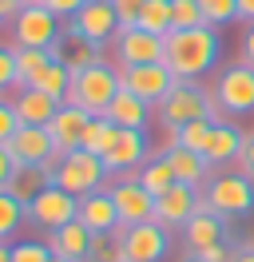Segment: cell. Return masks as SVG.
<instances>
[{
  "label": "cell",
  "instance_id": "11",
  "mask_svg": "<svg viewBox=\"0 0 254 262\" xmlns=\"http://www.w3.org/2000/svg\"><path fill=\"white\" fill-rule=\"evenodd\" d=\"M64 32H72V36H79V40H92V44H99V48H108L111 40H115V32H119V16H115L111 0H88L76 16L68 20Z\"/></svg>",
  "mask_w": 254,
  "mask_h": 262
},
{
  "label": "cell",
  "instance_id": "3",
  "mask_svg": "<svg viewBox=\"0 0 254 262\" xmlns=\"http://www.w3.org/2000/svg\"><path fill=\"white\" fill-rule=\"evenodd\" d=\"M119 88H123L119 83V68L99 60V64L83 68V72H72V88H68L64 103H76L88 115H108L111 99L119 96Z\"/></svg>",
  "mask_w": 254,
  "mask_h": 262
},
{
  "label": "cell",
  "instance_id": "44",
  "mask_svg": "<svg viewBox=\"0 0 254 262\" xmlns=\"http://www.w3.org/2000/svg\"><path fill=\"white\" fill-rule=\"evenodd\" d=\"M12 175H16V159L8 155V147H0V191H8Z\"/></svg>",
  "mask_w": 254,
  "mask_h": 262
},
{
  "label": "cell",
  "instance_id": "21",
  "mask_svg": "<svg viewBox=\"0 0 254 262\" xmlns=\"http://www.w3.org/2000/svg\"><path fill=\"white\" fill-rule=\"evenodd\" d=\"M12 107H16V119H20V123H28V127H48L52 115L60 112V99L40 92V88H16Z\"/></svg>",
  "mask_w": 254,
  "mask_h": 262
},
{
  "label": "cell",
  "instance_id": "26",
  "mask_svg": "<svg viewBox=\"0 0 254 262\" xmlns=\"http://www.w3.org/2000/svg\"><path fill=\"white\" fill-rule=\"evenodd\" d=\"M52 179H56V171L52 167H16V175H12V183H8V191H12L24 207H28L32 199L40 195L44 187H52Z\"/></svg>",
  "mask_w": 254,
  "mask_h": 262
},
{
  "label": "cell",
  "instance_id": "49",
  "mask_svg": "<svg viewBox=\"0 0 254 262\" xmlns=\"http://www.w3.org/2000/svg\"><path fill=\"white\" fill-rule=\"evenodd\" d=\"M0 262H12V243H0Z\"/></svg>",
  "mask_w": 254,
  "mask_h": 262
},
{
  "label": "cell",
  "instance_id": "28",
  "mask_svg": "<svg viewBox=\"0 0 254 262\" xmlns=\"http://www.w3.org/2000/svg\"><path fill=\"white\" fill-rule=\"evenodd\" d=\"M24 223H28V207L12 191H0V243H12Z\"/></svg>",
  "mask_w": 254,
  "mask_h": 262
},
{
  "label": "cell",
  "instance_id": "18",
  "mask_svg": "<svg viewBox=\"0 0 254 262\" xmlns=\"http://www.w3.org/2000/svg\"><path fill=\"white\" fill-rule=\"evenodd\" d=\"M183 246H187V254H195V250H203V246H215V243H226V219L222 214H215L210 207H199V211L190 214V223L183 230Z\"/></svg>",
  "mask_w": 254,
  "mask_h": 262
},
{
  "label": "cell",
  "instance_id": "37",
  "mask_svg": "<svg viewBox=\"0 0 254 262\" xmlns=\"http://www.w3.org/2000/svg\"><path fill=\"white\" fill-rule=\"evenodd\" d=\"M12 262H52V250H48L44 238H16Z\"/></svg>",
  "mask_w": 254,
  "mask_h": 262
},
{
  "label": "cell",
  "instance_id": "47",
  "mask_svg": "<svg viewBox=\"0 0 254 262\" xmlns=\"http://www.w3.org/2000/svg\"><path fill=\"white\" fill-rule=\"evenodd\" d=\"M20 8H24V0H0V20H16Z\"/></svg>",
  "mask_w": 254,
  "mask_h": 262
},
{
  "label": "cell",
  "instance_id": "23",
  "mask_svg": "<svg viewBox=\"0 0 254 262\" xmlns=\"http://www.w3.org/2000/svg\"><path fill=\"white\" fill-rule=\"evenodd\" d=\"M242 143H246V139H242V131H238L230 119H215V131H210V143H206L203 159L219 171V167H226V163H235V159H238Z\"/></svg>",
  "mask_w": 254,
  "mask_h": 262
},
{
  "label": "cell",
  "instance_id": "30",
  "mask_svg": "<svg viewBox=\"0 0 254 262\" xmlns=\"http://www.w3.org/2000/svg\"><path fill=\"white\" fill-rule=\"evenodd\" d=\"M32 88H40V92H48V96H56V99L64 103L68 88H72V68L64 64V60H52V64L40 72V80L32 83Z\"/></svg>",
  "mask_w": 254,
  "mask_h": 262
},
{
  "label": "cell",
  "instance_id": "52",
  "mask_svg": "<svg viewBox=\"0 0 254 262\" xmlns=\"http://www.w3.org/2000/svg\"><path fill=\"white\" fill-rule=\"evenodd\" d=\"M24 4H32V0H24Z\"/></svg>",
  "mask_w": 254,
  "mask_h": 262
},
{
  "label": "cell",
  "instance_id": "40",
  "mask_svg": "<svg viewBox=\"0 0 254 262\" xmlns=\"http://www.w3.org/2000/svg\"><path fill=\"white\" fill-rule=\"evenodd\" d=\"M36 4H44L48 12H56V16H60L64 24H68V20H72V16L79 12V8L88 4V0H36Z\"/></svg>",
  "mask_w": 254,
  "mask_h": 262
},
{
  "label": "cell",
  "instance_id": "29",
  "mask_svg": "<svg viewBox=\"0 0 254 262\" xmlns=\"http://www.w3.org/2000/svg\"><path fill=\"white\" fill-rule=\"evenodd\" d=\"M135 179H139L151 195H163L167 187H175V183H179V179H175V171H171V163H167L163 155H151V159L135 171Z\"/></svg>",
  "mask_w": 254,
  "mask_h": 262
},
{
  "label": "cell",
  "instance_id": "27",
  "mask_svg": "<svg viewBox=\"0 0 254 262\" xmlns=\"http://www.w3.org/2000/svg\"><path fill=\"white\" fill-rule=\"evenodd\" d=\"M52 60V48H16V88H32Z\"/></svg>",
  "mask_w": 254,
  "mask_h": 262
},
{
  "label": "cell",
  "instance_id": "50",
  "mask_svg": "<svg viewBox=\"0 0 254 262\" xmlns=\"http://www.w3.org/2000/svg\"><path fill=\"white\" fill-rule=\"evenodd\" d=\"M179 262H206V258H199V254H183Z\"/></svg>",
  "mask_w": 254,
  "mask_h": 262
},
{
  "label": "cell",
  "instance_id": "4",
  "mask_svg": "<svg viewBox=\"0 0 254 262\" xmlns=\"http://www.w3.org/2000/svg\"><path fill=\"white\" fill-rule=\"evenodd\" d=\"M210 96L219 103L222 119H242L254 115V64L238 60V64L219 68V76L210 83Z\"/></svg>",
  "mask_w": 254,
  "mask_h": 262
},
{
  "label": "cell",
  "instance_id": "19",
  "mask_svg": "<svg viewBox=\"0 0 254 262\" xmlns=\"http://www.w3.org/2000/svg\"><path fill=\"white\" fill-rule=\"evenodd\" d=\"M159 155H163V159L171 163L175 179H179V183H187V187H199V191H203L206 183H210V175H215V167L206 163L199 151L183 147V143H171V147H163Z\"/></svg>",
  "mask_w": 254,
  "mask_h": 262
},
{
  "label": "cell",
  "instance_id": "22",
  "mask_svg": "<svg viewBox=\"0 0 254 262\" xmlns=\"http://www.w3.org/2000/svg\"><path fill=\"white\" fill-rule=\"evenodd\" d=\"M76 219L83 227L92 230V234H108V230H119V211H115V203H111L108 187L103 191H92V195L79 199V211Z\"/></svg>",
  "mask_w": 254,
  "mask_h": 262
},
{
  "label": "cell",
  "instance_id": "35",
  "mask_svg": "<svg viewBox=\"0 0 254 262\" xmlns=\"http://www.w3.org/2000/svg\"><path fill=\"white\" fill-rule=\"evenodd\" d=\"M203 4V20L210 28H226L238 20V0H199Z\"/></svg>",
  "mask_w": 254,
  "mask_h": 262
},
{
  "label": "cell",
  "instance_id": "16",
  "mask_svg": "<svg viewBox=\"0 0 254 262\" xmlns=\"http://www.w3.org/2000/svg\"><path fill=\"white\" fill-rule=\"evenodd\" d=\"M119 83H123L131 96H139V99H147L151 107H155L159 99L167 96L175 88V76H171V68L163 64H135V68H119Z\"/></svg>",
  "mask_w": 254,
  "mask_h": 262
},
{
  "label": "cell",
  "instance_id": "53",
  "mask_svg": "<svg viewBox=\"0 0 254 262\" xmlns=\"http://www.w3.org/2000/svg\"><path fill=\"white\" fill-rule=\"evenodd\" d=\"M123 262H127V258H123Z\"/></svg>",
  "mask_w": 254,
  "mask_h": 262
},
{
  "label": "cell",
  "instance_id": "42",
  "mask_svg": "<svg viewBox=\"0 0 254 262\" xmlns=\"http://www.w3.org/2000/svg\"><path fill=\"white\" fill-rule=\"evenodd\" d=\"M230 250H235L230 243H215V246H203V250H195V254H199V258H206V262H230Z\"/></svg>",
  "mask_w": 254,
  "mask_h": 262
},
{
  "label": "cell",
  "instance_id": "14",
  "mask_svg": "<svg viewBox=\"0 0 254 262\" xmlns=\"http://www.w3.org/2000/svg\"><path fill=\"white\" fill-rule=\"evenodd\" d=\"M203 207V191L199 187H187V183H175L163 195H155V223L163 230H183L190 223V214Z\"/></svg>",
  "mask_w": 254,
  "mask_h": 262
},
{
  "label": "cell",
  "instance_id": "6",
  "mask_svg": "<svg viewBox=\"0 0 254 262\" xmlns=\"http://www.w3.org/2000/svg\"><path fill=\"white\" fill-rule=\"evenodd\" d=\"M108 179H111V171L103 167V159H99L95 151L76 147V151H68V155H60V163H56V179H52V183L64 187L68 195L83 199V195H92V191H103Z\"/></svg>",
  "mask_w": 254,
  "mask_h": 262
},
{
  "label": "cell",
  "instance_id": "15",
  "mask_svg": "<svg viewBox=\"0 0 254 262\" xmlns=\"http://www.w3.org/2000/svg\"><path fill=\"white\" fill-rule=\"evenodd\" d=\"M8 155L16 159V167H40V163H56L60 159V151L52 143V131L48 127H28V123H20L16 135L4 143Z\"/></svg>",
  "mask_w": 254,
  "mask_h": 262
},
{
  "label": "cell",
  "instance_id": "5",
  "mask_svg": "<svg viewBox=\"0 0 254 262\" xmlns=\"http://www.w3.org/2000/svg\"><path fill=\"white\" fill-rule=\"evenodd\" d=\"M203 203L222 219H246L254 214V179L242 171H219L203 187Z\"/></svg>",
  "mask_w": 254,
  "mask_h": 262
},
{
  "label": "cell",
  "instance_id": "43",
  "mask_svg": "<svg viewBox=\"0 0 254 262\" xmlns=\"http://www.w3.org/2000/svg\"><path fill=\"white\" fill-rule=\"evenodd\" d=\"M235 167L242 171V175H250V179H254V139H246V143H242V151H238V159H235Z\"/></svg>",
  "mask_w": 254,
  "mask_h": 262
},
{
  "label": "cell",
  "instance_id": "1",
  "mask_svg": "<svg viewBox=\"0 0 254 262\" xmlns=\"http://www.w3.org/2000/svg\"><path fill=\"white\" fill-rule=\"evenodd\" d=\"M222 32L210 24L199 28H171L163 36V64L171 68L175 80H203L219 68Z\"/></svg>",
  "mask_w": 254,
  "mask_h": 262
},
{
  "label": "cell",
  "instance_id": "31",
  "mask_svg": "<svg viewBox=\"0 0 254 262\" xmlns=\"http://www.w3.org/2000/svg\"><path fill=\"white\" fill-rule=\"evenodd\" d=\"M111 139H115V123H111L108 115H92V119H88V127H83L79 147H83V151H95V155H103Z\"/></svg>",
  "mask_w": 254,
  "mask_h": 262
},
{
  "label": "cell",
  "instance_id": "38",
  "mask_svg": "<svg viewBox=\"0 0 254 262\" xmlns=\"http://www.w3.org/2000/svg\"><path fill=\"white\" fill-rule=\"evenodd\" d=\"M16 127H20V119H16L12 99H0V147H4V143L16 135Z\"/></svg>",
  "mask_w": 254,
  "mask_h": 262
},
{
  "label": "cell",
  "instance_id": "45",
  "mask_svg": "<svg viewBox=\"0 0 254 262\" xmlns=\"http://www.w3.org/2000/svg\"><path fill=\"white\" fill-rule=\"evenodd\" d=\"M242 60L254 64V24H246V32H242Z\"/></svg>",
  "mask_w": 254,
  "mask_h": 262
},
{
  "label": "cell",
  "instance_id": "33",
  "mask_svg": "<svg viewBox=\"0 0 254 262\" xmlns=\"http://www.w3.org/2000/svg\"><path fill=\"white\" fill-rule=\"evenodd\" d=\"M88 262H123V238H119V230L92 234V254H88Z\"/></svg>",
  "mask_w": 254,
  "mask_h": 262
},
{
  "label": "cell",
  "instance_id": "36",
  "mask_svg": "<svg viewBox=\"0 0 254 262\" xmlns=\"http://www.w3.org/2000/svg\"><path fill=\"white\" fill-rule=\"evenodd\" d=\"M199 24H206L199 0H171V28H199Z\"/></svg>",
  "mask_w": 254,
  "mask_h": 262
},
{
  "label": "cell",
  "instance_id": "7",
  "mask_svg": "<svg viewBox=\"0 0 254 262\" xmlns=\"http://www.w3.org/2000/svg\"><path fill=\"white\" fill-rule=\"evenodd\" d=\"M64 36V20L56 12H48L44 4H24L12 20V40L16 48H56Z\"/></svg>",
  "mask_w": 254,
  "mask_h": 262
},
{
  "label": "cell",
  "instance_id": "41",
  "mask_svg": "<svg viewBox=\"0 0 254 262\" xmlns=\"http://www.w3.org/2000/svg\"><path fill=\"white\" fill-rule=\"evenodd\" d=\"M147 0H111V8H115V16H119V24H139V12Z\"/></svg>",
  "mask_w": 254,
  "mask_h": 262
},
{
  "label": "cell",
  "instance_id": "46",
  "mask_svg": "<svg viewBox=\"0 0 254 262\" xmlns=\"http://www.w3.org/2000/svg\"><path fill=\"white\" fill-rule=\"evenodd\" d=\"M230 262H254V243H238L230 250Z\"/></svg>",
  "mask_w": 254,
  "mask_h": 262
},
{
  "label": "cell",
  "instance_id": "24",
  "mask_svg": "<svg viewBox=\"0 0 254 262\" xmlns=\"http://www.w3.org/2000/svg\"><path fill=\"white\" fill-rule=\"evenodd\" d=\"M151 115H155V107H151L147 99L131 96L127 88H119V96L111 99V107H108V119L115 123V127H139V131H147Z\"/></svg>",
  "mask_w": 254,
  "mask_h": 262
},
{
  "label": "cell",
  "instance_id": "2",
  "mask_svg": "<svg viewBox=\"0 0 254 262\" xmlns=\"http://www.w3.org/2000/svg\"><path fill=\"white\" fill-rule=\"evenodd\" d=\"M155 119L163 131H179L195 119H222V115L210 88H203L199 80H175V88L155 103Z\"/></svg>",
  "mask_w": 254,
  "mask_h": 262
},
{
  "label": "cell",
  "instance_id": "32",
  "mask_svg": "<svg viewBox=\"0 0 254 262\" xmlns=\"http://www.w3.org/2000/svg\"><path fill=\"white\" fill-rule=\"evenodd\" d=\"M139 28L143 32H155V36L171 32V0H147L143 12H139Z\"/></svg>",
  "mask_w": 254,
  "mask_h": 262
},
{
  "label": "cell",
  "instance_id": "17",
  "mask_svg": "<svg viewBox=\"0 0 254 262\" xmlns=\"http://www.w3.org/2000/svg\"><path fill=\"white\" fill-rule=\"evenodd\" d=\"M48 250L56 254V258H68V262H88V254H92V230L83 227L79 219H72V223H64V227L48 230L44 234Z\"/></svg>",
  "mask_w": 254,
  "mask_h": 262
},
{
  "label": "cell",
  "instance_id": "34",
  "mask_svg": "<svg viewBox=\"0 0 254 262\" xmlns=\"http://www.w3.org/2000/svg\"><path fill=\"white\" fill-rule=\"evenodd\" d=\"M210 131H215V119H195V123H187V127L175 131V143H183V147H190V151L203 155L206 143H210Z\"/></svg>",
  "mask_w": 254,
  "mask_h": 262
},
{
  "label": "cell",
  "instance_id": "12",
  "mask_svg": "<svg viewBox=\"0 0 254 262\" xmlns=\"http://www.w3.org/2000/svg\"><path fill=\"white\" fill-rule=\"evenodd\" d=\"M123 238V258L127 262H163L171 254V230L151 223H135V227H119Z\"/></svg>",
  "mask_w": 254,
  "mask_h": 262
},
{
  "label": "cell",
  "instance_id": "39",
  "mask_svg": "<svg viewBox=\"0 0 254 262\" xmlns=\"http://www.w3.org/2000/svg\"><path fill=\"white\" fill-rule=\"evenodd\" d=\"M16 88V48H0V92Z\"/></svg>",
  "mask_w": 254,
  "mask_h": 262
},
{
  "label": "cell",
  "instance_id": "9",
  "mask_svg": "<svg viewBox=\"0 0 254 262\" xmlns=\"http://www.w3.org/2000/svg\"><path fill=\"white\" fill-rule=\"evenodd\" d=\"M111 60H115V68L159 64L163 60V36L143 32L139 24H119V32L111 40Z\"/></svg>",
  "mask_w": 254,
  "mask_h": 262
},
{
  "label": "cell",
  "instance_id": "13",
  "mask_svg": "<svg viewBox=\"0 0 254 262\" xmlns=\"http://www.w3.org/2000/svg\"><path fill=\"white\" fill-rule=\"evenodd\" d=\"M76 211H79V199L76 195H68L64 187H44L40 195L28 203V223L36 230H56V227H64V223H72L76 219Z\"/></svg>",
  "mask_w": 254,
  "mask_h": 262
},
{
  "label": "cell",
  "instance_id": "48",
  "mask_svg": "<svg viewBox=\"0 0 254 262\" xmlns=\"http://www.w3.org/2000/svg\"><path fill=\"white\" fill-rule=\"evenodd\" d=\"M238 20H242V24H254V0H238Z\"/></svg>",
  "mask_w": 254,
  "mask_h": 262
},
{
  "label": "cell",
  "instance_id": "25",
  "mask_svg": "<svg viewBox=\"0 0 254 262\" xmlns=\"http://www.w3.org/2000/svg\"><path fill=\"white\" fill-rule=\"evenodd\" d=\"M52 56H56V60H64L72 72H83V68H92V64H99V60H103V48H99V44H92V40H79V36L64 32L60 44L52 48Z\"/></svg>",
  "mask_w": 254,
  "mask_h": 262
},
{
  "label": "cell",
  "instance_id": "8",
  "mask_svg": "<svg viewBox=\"0 0 254 262\" xmlns=\"http://www.w3.org/2000/svg\"><path fill=\"white\" fill-rule=\"evenodd\" d=\"M99 159H103V167H108L115 179H119V175H135V171L151 159L147 131H139V127H115V139L108 143V151H103Z\"/></svg>",
  "mask_w": 254,
  "mask_h": 262
},
{
  "label": "cell",
  "instance_id": "51",
  "mask_svg": "<svg viewBox=\"0 0 254 262\" xmlns=\"http://www.w3.org/2000/svg\"><path fill=\"white\" fill-rule=\"evenodd\" d=\"M52 262H68V258H56V254H52Z\"/></svg>",
  "mask_w": 254,
  "mask_h": 262
},
{
  "label": "cell",
  "instance_id": "20",
  "mask_svg": "<svg viewBox=\"0 0 254 262\" xmlns=\"http://www.w3.org/2000/svg\"><path fill=\"white\" fill-rule=\"evenodd\" d=\"M88 119H92V115L83 112V107H76V103H60V112L52 115V123H48V131H52V143H56V151H60V155H68V151L79 147Z\"/></svg>",
  "mask_w": 254,
  "mask_h": 262
},
{
  "label": "cell",
  "instance_id": "10",
  "mask_svg": "<svg viewBox=\"0 0 254 262\" xmlns=\"http://www.w3.org/2000/svg\"><path fill=\"white\" fill-rule=\"evenodd\" d=\"M108 195L115 203V211H119V227H135V223L155 219V195L135 175H119L115 183H108Z\"/></svg>",
  "mask_w": 254,
  "mask_h": 262
}]
</instances>
